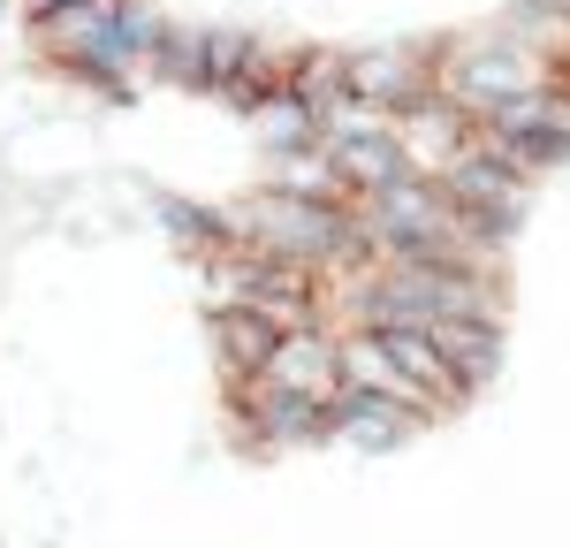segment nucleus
<instances>
[{
    "mask_svg": "<svg viewBox=\"0 0 570 548\" xmlns=\"http://www.w3.org/2000/svg\"><path fill=\"white\" fill-rule=\"evenodd\" d=\"M274 91H282V46L244 23H206V99L259 115Z\"/></svg>",
    "mask_w": 570,
    "mask_h": 548,
    "instance_id": "39448f33",
    "label": "nucleus"
},
{
    "mask_svg": "<svg viewBox=\"0 0 570 548\" xmlns=\"http://www.w3.org/2000/svg\"><path fill=\"white\" fill-rule=\"evenodd\" d=\"M540 85H556V61L532 53L525 39H510L502 23H472L456 39H434V91L472 130H480L494 107H510V99H525Z\"/></svg>",
    "mask_w": 570,
    "mask_h": 548,
    "instance_id": "f257e3e1",
    "label": "nucleus"
},
{
    "mask_svg": "<svg viewBox=\"0 0 570 548\" xmlns=\"http://www.w3.org/2000/svg\"><path fill=\"white\" fill-rule=\"evenodd\" d=\"M145 85H168V91H206V23H168V31L153 39Z\"/></svg>",
    "mask_w": 570,
    "mask_h": 548,
    "instance_id": "f8f14e48",
    "label": "nucleus"
},
{
    "mask_svg": "<svg viewBox=\"0 0 570 548\" xmlns=\"http://www.w3.org/2000/svg\"><path fill=\"white\" fill-rule=\"evenodd\" d=\"M206 343H214L220 389H252L266 351H274V327L259 313H244V305H228V313H206Z\"/></svg>",
    "mask_w": 570,
    "mask_h": 548,
    "instance_id": "9d476101",
    "label": "nucleus"
},
{
    "mask_svg": "<svg viewBox=\"0 0 570 548\" xmlns=\"http://www.w3.org/2000/svg\"><path fill=\"white\" fill-rule=\"evenodd\" d=\"M252 389L320 397V404H327V397L343 389V335H335V327H289V335H274V351H266Z\"/></svg>",
    "mask_w": 570,
    "mask_h": 548,
    "instance_id": "423d86ee",
    "label": "nucleus"
},
{
    "mask_svg": "<svg viewBox=\"0 0 570 548\" xmlns=\"http://www.w3.org/2000/svg\"><path fill=\"white\" fill-rule=\"evenodd\" d=\"M23 16H46V8H69V0H16Z\"/></svg>",
    "mask_w": 570,
    "mask_h": 548,
    "instance_id": "ddd939ff",
    "label": "nucleus"
},
{
    "mask_svg": "<svg viewBox=\"0 0 570 548\" xmlns=\"http://www.w3.org/2000/svg\"><path fill=\"white\" fill-rule=\"evenodd\" d=\"M426 335H434V351L449 359V373L464 381V397H472V389H480L487 373L502 365V320H487V313H464V320H434Z\"/></svg>",
    "mask_w": 570,
    "mask_h": 548,
    "instance_id": "9b49d317",
    "label": "nucleus"
},
{
    "mask_svg": "<svg viewBox=\"0 0 570 548\" xmlns=\"http://www.w3.org/2000/svg\"><path fill=\"white\" fill-rule=\"evenodd\" d=\"M426 434V419L411 404H395V397H365V389H335L327 397V442L335 450H365V457H389L403 442H419Z\"/></svg>",
    "mask_w": 570,
    "mask_h": 548,
    "instance_id": "0eeeda50",
    "label": "nucleus"
},
{
    "mask_svg": "<svg viewBox=\"0 0 570 548\" xmlns=\"http://www.w3.org/2000/svg\"><path fill=\"white\" fill-rule=\"evenodd\" d=\"M343 85L373 115H411L434 99V39H381V46H343Z\"/></svg>",
    "mask_w": 570,
    "mask_h": 548,
    "instance_id": "20e7f679",
    "label": "nucleus"
},
{
    "mask_svg": "<svg viewBox=\"0 0 570 548\" xmlns=\"http://www.w3.org/2000/svg\"><path fill=\"white\" fill-rule=\"evenodd\" d=\"M395 130V145H403V160H411V168H419V176H441V168H449V160H456V153H464V145H472V123H464V115H456V107H449V99H426V107H411V115H395L389 123Z\"/></svg>",
    "mask_w": 570,
    "mask_h": 548,
    "instance_id": "6e6552de",
    "label": "nucleus"
},
{
    "mask_svg": "<svg viewBox=\"0 0 570 548\" xmlns=\"http://www.w3.org/2000/svg\"><path fill=\"white\" fill-rule=\"evenodd\" d=\"M274 99L305 107L312 123L327 130V115L351 99V85H343V46H282V91Z\"/></svg>",
    "mask_w": 570,
    "mask_h": 548,
    "instance_id": "1a4fd4ad",
    "label": "nucleus"
},
{
    "mask_svg": "<svg viewBox=\"0 0 570 548\" xmlns=\"http://www.w3.org/2000/svg\"><path fill=\"white\" fill-rule=\"evenodd\" d=\"M480 145L502 168H518L525 183L556 176L570 160V91L540 85V91H525V99H510V107H494L480 123Z\"/></svg>",
    "mask_w": 570,
    "mask_h": 548,
    "instance_id": "7ed1b4c3",
    "label": "nucleus"
},
{
    "mask_svg": "<svg viewBox=\"0 0 570 548\" xmlns=\"http://www.w3.org/2000/svg\"><path fill=\"white\" fill-rule=\"evenodd\" d=\"M441 190H449V206H456V222H464V236L480 244V252H494L502 260V244L525 228V206H532V183L518 176V168H502L494 153H487L480 137L441 168Z\"/></svg>",
    "mask_w": 570,
    "mask_h": 548,
    "instance_id": "f03ea898",
    "label": "nucleus"
}]
</instances>
